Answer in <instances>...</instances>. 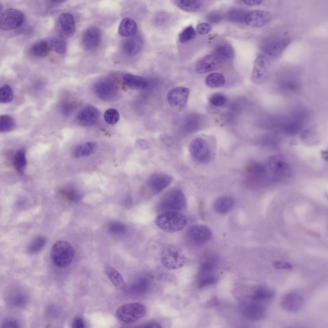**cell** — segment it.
Masks as SVG:
<instances>
[{"instance_id": "cell-17", "label": "cell", "mask_w": 328, "mask_h": 328, "mask_svg": "<svg viewBox=\"0 0 328 328\" xmlns=\"http://www.w3.org/2000/svg\"><path fill=\"white\" fill-rule=\"evenodd\" d=\"M303 297L297 293L286 294L280 302L281 309L287 312L294 313L299 311L303 307Z\"/></svg>"}, {"instance_id": "cell-44", "label": "cell", "mask_w": 328, "mask_h": 328, "mask_svg": "<svg viewBox=\"0 0 328 328\" xmlns=\"http://www.w3.org/2000/svg\"><path fill=\"white\" fill-rule=\"evenodd\" d=\"M186 127L187 132H194L198 130L201 125L200 117L198 116H191L187 120Z\"/></svg>"}, {"instance_id": "cell-62", "label": "cell", "mask_w": 328, "mask_h": 328, "mask_svg": "<svg viewBox=\"0 0 328 328\" xmlns=\"http://www.w3.org/2000/svg\"><path fill=\"white\" fill-rule=\"evenodd\" d=\"M51 2L53 3H61L62 2L64 1L65 0H50Z\"/></svg>"}, {"instance_id": "cell-30", "label": "cell", "mask_w": 328, "mask_h": 328, "mask_svg": "<svg viewBox=\"0 0 328 328\" xmlns=\"http://www.w3.org/2000/svg\"><path fill=\"white\" fill-rule=\"evenodd\" d=\"M105 273L108 276L109 280L112 281L117 289L124 290L126 289V284L125 283L123 276L117 270L112 267H107L105 269Z\"/></svg>"}, {"instance_id": "cell-53", "label": "cell", "mask_w": 328, "mask_h": 328, "mask_svg": "<svg viewBox=\"0 0 328 328\" xmlns=\"http://www.w3.org/2000/svg\"><path fill=\"white\" fill-rule=\"evenodd\" d=\"M246 13H244V12L234 11L230 13L229 17L230 19L234 20V21H240L241 20L244 21V17Z\"/></svg>"}, {"instance_id": "cell-10", "label": "cell", "mask_w": 328, "mask_h": 328, "mask_svg": "<svg viewBox=\"0 0 328 328\" xmlns=\"http://www.w3.org/2000/svg\"><path fill=\"white\" fill-rule=\"evenodd\" d=\"M239 309L242 316L248 321H260L265 316V308L257 302H246L240 305Z\"/></svg>"}, {"instance_id": "cell-21", "label": "cell", "mask_w": 328, "mask_h": 328, "mask_svg": "<svg viewBox=\"0 0 328 328\" xmlns=\"http://www.w3.org/2000/svg\"><path fill=\"white\" fill-rule=\"evenodd\" d=\"M59 24L61 26L62 35L65 38L73 36L75 32L76 27L74 17L71 14L63 13L60 16Z\"/></svg>"}, {"instance_id": "cell-19", "label": "cell", "mask_w": 328, "mask_h": 328, "mask_svg": "<svg viewBox=\"0 0 328 328\" xmlns=\"http://www.w3.org/2000/svg\"><path fill=\"white\" fill-rule=\"evenodd\" d=\"M172 182V176L166 174H154L149 178L148 186L155 193H158L168 187Z\"/></svg>"}, {"instance_id": "cell-26", "label": "cell", "mask_w": 328, "mask_h": 328, "mask_svg": "<svg viewBox=\"0 0 328 328\" xmlns=\"http://www.w3.org/2000/svg\"><path fill=\"white\" fill-rule=\"evenodd\" d=\"M234 205V202L231 197L222 196L215 201L214 209L218 214H225L229 212Z\"/></svg>"}, {"instance_id": "cell-54", "label": "cell", "mask_w": 328, "mask_h": 328, "mask_svg": "<svg viewBox=\"0 0 328 328\" xmlns=\"http://www.w3.org/2000/svg\"><path fill=\"white\" fill-rule=\"evenodd\" d=\"M72 327L74 328H83L85 327L84 323L80 317L75 318L73 321Z\"/></svg>"}, {"instance_id": "cell-46", "label": "cell", "mask_w": 328, "mask_h": 328, "mask_svg": "<svg viewBox=\"0 0 328 328\" xmlns=\"http://www.w3.org/2000/svg\"><path fill=\"white\" fill-rule=\"evenodd\" d=\"M126 226L125 224L120 222H113L109 224V231L111 234L120 235L125 234L126 232Z\"/></svg>"}, {"instance_id": "cell-40", "label": "cell", "mask_w": 328, "mask_h": 328, "mask_svg": "<svg viewBox=\"0 0 328 328\" xmlns=\"http://www.w3.org/2000/svg\"><path fill=\"white\" fill-rule=\"evenodd\" d=\"M196 35V31L192 26L186 28L179 34L178 40L181 43H186L194 39Z\"/></svg>"}, {"instance_id": "cell-11", "label": "cell", "mask_w": 328, "mask_h": 328, "mask_svg": "<svg viewBox=\"0 0 328 328\" xmlns=\"http://www.w3.org/2000/svg\"><path fill=\"white\" fill-rule=\"evenodd\" d=\"M269 71L270 63L268 59L264 56L258 57L254 63L252 81L256 84H262L269 77Z\"/></svg>"}, {"instance_id": "cell-9", "label": "cell", "mask_w": 328, "mask_h": 328, "mask_svg": "<svg viewBox=\"0 0 328 328\" xmlns=\"http://www.w3.org/2000/svg\"><path fill=\"white\" fill-rule=\"evenodd\" d=\"M189 152L192 156L198 162H209L211 154L208 143L202 138H196L190 142Z\"/></svg>"}, {"instance_id": "cell-15", "label": "cell", "mask_w": 328, "mask_h": 328, "mask_svg": "<svg viewBox=\"0 0 328 328\" xmlns=\"http://www.w3.org/2000/svg\"><path fill=\"white\" fill-rule=\"evenodd\" d=\"M289 43V39L282 37H274L268 40L264 44L262 49L269 56L276 57L281 54Z\"/></svg>"}, {"instance_id": "cell-25", "label": "cell", "mask_w": 328, "mask_h": 328, "mask_svg": "<svg viewBox=\"0 0 328 328\" xmlns=\"http://www.w3.org/2000/svg\"><path fill=\"white\" fill-rule=\"evenodd\" d=\"M96 150V143L88 141L77 145L73 150V155L75 158H82L94 154Z\"/></svg>"}, {"instance_id": "cell-58", "label": "cell", "mask_w": 328, "mask_h": 328, "mask_svg": "<svg viewBox=\"0 0 328 328\" xmlns=\"http://www.w3.org/2000/svg\"><path fill=\"white\" fill-rule=\"evenodd\" d=\"M141 327L158 328H161V326L156 323H150L147 324V325L141 326Z\"/></svg>"}, {"instance_id": "cell-47", "label": "cell", "mask_w": 328, "mask_h": 328, "mask_svg": "<svg viewBox=\"0 0 328 328\" xmlns=\"http://www.w3.org/2000/svg\"><path fill=\"white\" fill-rule=\"evenodd\" d=\"M226 101H227L226 97L224 96L223 94H219V93L212 95L210 98V103L217 107L223 106V105L226 104Z\"/></svg>"}, {"instance_id": "cell-42", "label": "cell", "mask_w": 328, "mask_h": 328, "mask_svg": "<svg viewBox=\"0 0 328 328\" xmlns=\"http://www.w3.org/2000/svg\"><path fill=\"white\" fill-rule=\"evenodd\" d=\"M47 240L44 236H37L33 240L29 246V251L31 253H37L45 247Z\"/></svg>"}, {"instance_id": "cell-37", "label": "cell", "mask_w": 328, "mask_h": 328, "mask_svg": "<svg viewBox=\"0 0 328 328\" xmlns=\"http://www.w3.org/2000/svg\"><path fill=\"white\" fill-rule=\"evenodd\" d=\"M49 48L59 54H63L66 51V43L59 37H53L47 41Z\"/></svg>"}, {"instance_id": "cell-4", "label": "cell", "mask_w": 328, "mask_h": 328, "mask_svg": "<svg viewBox=\"0 0 328 328\" xmlns=\"http://www.w3.org/2000/svg\"><path fill=\"white\" fill-rule=\"evenodd\" d=\"M147 312L146 307L141 303L125 304L116 311L117 319L125 323H131L144 317Z\"/></svg>"}, {"instance_id": "cell-3", "label": "cell", "mask_w": 328, "mask_h": 328, "mask_svg": "<svg viewBox=\"0 0 328 328\" xmlns=\"http://www.w3.org/2000/svg\"><path fill=\"white\" fill-rule=\"evenodd\" d=\"M186 205V199L182 190H171L161 199L159 208L162 212L182 210Z\"/></svg>"}, {"instance_id": "cell-55", "label": "cell", "mask_w": 328, "mask_h": 328, "mask_svg": "<svg viewBox=\"0 0 328 328\" xmlns=\"http://www.w3.org/2000/svg\"><path fill=\"white\" fill-rule=\"evenodd\" d=\"M242 1L247 5L256 6L261 4L263 0H242Z\"/></svg>"}, {"instance_id": "cell-45", "label": "cell", "mask_w": 328, "mask_h": 328, "mask_svg": "<svg viewBox=\"0 0 328 328\" xmlns=\"http://www.w3.org/2000/svg\"><path fill=\"white\" fill-rule=\"evenodd\" d=\"M62 193L67 200H70L71 202H77V201L80 200L81 198V194L77 189L71 187L63 188L62 190Z\"/></svg>"}, {"instance_id": "cell-23", "label": "cell", "mask_w": 328, "mask_h": 328, "mask_svg": "<svg viewBox=\"0 0 328 328\" xmlns=\"http://www.w3.org/2000/svg\"><path fill=\"white\" fill-rule=\"evenodd\" d=\"M247 172L252 182L261 184L267 180V172L265 166L259 163H253L248 168Z\"/></svg>"}, {"instance_id": "cell-7", "label": "cell", "mask_w": 328, "mask_h": 328, "mask_svg": "<svg viewBox=\"0 0 328 328\" xmlns=\"http://www.w3.org/2000/svg\"><path fill=\"white\" fill-rule=\"evenodd\" d=\"M94 94L103 101L114 100L118 96L119 89L116 82L111 79H101L93 87Z\"/></svg>"}, {"instance_id": "cell-33", "label": "cell", "mask_w": 328, "mask_h": 328, "mask_svg": "<svg viewBox=\"0 0 328 328\" xmlns=\"http://www.w3.org/2000/svg\"><path fill=\"white\" fill-rule=\"evenodd\" d=\"M273 296L274 293L271 290L267 288L260 287L254 290L251 296V299L252 301L262 303V302L269 301L273 297Z\"/></svg>"}, {"instance_id": "cell-38", "label": "cell", "mask_w": 328, "mask_h": 328, "mask_svg": "<svg viewBox=\"0 0 328 328\" xmlns=\"http://www.w3.org/2000/svg\"><path fill=\"white\" fill-rule=\"evenodd\" d=\"M16 123L15 119L9 115H3L0 116V133L8 132L15 129Z\"/></svg>"}, {"instance_id": "cell-12", "label": "cell", "mask_w": 328, "mask_h": 328, "mask_svg": "<svg viewBox=\"0 0 328 328\" xmlns=\"http://www.w3.org/2000/svg\"><path fill=\"white\" fill-rule=\"evenodd\" d=\"M187 236L192 244L201 246L211 239L212 234L207 226L196 224L188 229Z\"/></svg>"}, {"instance_id": "cell-24", "label": "cell", "mask_w": 328, "mask_h": 328, "mask_svg": "<svg viewBox=\"0 0 328 328\" xmlns=\"http://www.w3.org/2000/svg\"><path fill=\"white\" fill-rule=\"evenodd\" d=\"M123 81L129 88L134 90H142L148 87L149 82L143 77L132 74L125 75Z\"/></svg>"}, {"instance_id": "cell-36", "label": "cell", "mask_w": 328, "mask_h": 328, "mask_svg": "<svg viewBox=\"0 0 328 328\" xmlns=\"http://www.w3.org/2000/svg\"><path fill=\"white\" fill-rule=\"evenodd\" d=\"M225 78L220 73H212L206 79V84L210 88H219L225 84Z\"/></svg>"}, {"instance_id": "cell-13", "label": "cell", "mask_w": 328, "mask_h": 328, "mask_svg": "<svg viewBox=\"0 0 328 328\" xmlns=\"http://www.w3.org/2000/svg\"><path fill=\"white\" fill-rule=\"evenodd\" d=\"M189 93L190 90L187 87H176L168 93L167 100L170 106L183 109L186 106Z\"/></svg>"}, {"instance_id": "cell-8", "label": "cell", "mask_w": 328, "mask_h": 328, "mask_svg": "<svg viewBox=\"0 0 328 328\" xmlns=\"http://www.w3.org/2000/svg\"><path fill=\"white\" fill-rule=\"evenodd\" d=\"M23 13L17 9L6 10L0 16V29L11 31L19 28L24 21Z\"/></svg>"}, {"instance_id": "cell-34", "label": "cell", "mask_w": 328, "mask_h": 328, "mask_svg": "<svg viewBox=\"0 0 328 328\" xmlns=\"http://www.w3.org/2000/svg\"><path fill=\"white\" fill-rule=\"evenodd\" d=\"M14 166L19 174H23L27 167V158L25 149L17 151L14 158Z\"/></svg>"}, {"instance_id": "cell-28", "label": "cell", "mask_w": 328, "mask_h": 328, "mask_svg": "<svg viewBox=\"0 0 328 328\" xmlns=\"http://www.w3.org/2000/svg\"><path fill=\"white\" fill-rule=\"evenodd\" d=\"M218 281V276L213 271H200L198 277V286L200 289L214 285Z\"/></svg>"}, {"instance_id": "cell-20", "label": "cell", "mask_w": 328, "mask_h": 328, "mask_svg": "<svg viewBox=\"0 0 328 328\" xmlns=\"http://www.w3.org/2000/svg\"><path fill=\"white\" fill-rule=\"evenodd\" d=\"M101 33L98 28H89L83 35L82 43L85 48L89 50L96 49L100 44Z\"/></svg>"}, {"instance_id": "cell-49", "label": "cell", "mask_w": 328, "mask_h": 328, "mask_svg": "<svg viewBox=\"0 0 328 328\" xmlns=\"http://www.w3.org/2000/svg\"><path fill=\"white\" fill-rule=\"evenodd\" d=\"M299 84L297 81L289 80L285 81L281 83L282 90L286 92L293 93L299 89Z\"/></svg>"}, {"instance_id": "cell-18", "label": "cell", "mask_w": 328, "mask_h": 328, "mask_svg": "<svg viewBox=\"0 0 328 328\" xmlns=\"http://www.w3.org/2000/svg\"><path fill=\"white\" fill-rule=\"evenodd\" d=\"M222 62L214 55H206L197 62L195 70L200 74L211 72L221 66Z\"/></svg>"}, {"instance_id": "cell-2", "label": "cell", "mask_w": 328, "mask_h": 328, "mask_svg": "<svg viewBox=\"0 0 328 328\" xmlns=\"http://www.w3.org/2000/svg\"><path fill=\"white\" fill-rule=\"evenodd\" d=\"M74 256V248L70 243L65 240H59L53 244L51 248V260L58 267L64 268L70 266Z\"/></svg>"}, {"instance_id": "cell-50", "label": "cell", "mask_w": 328, "mask_h": 328, "mask_svg": "<svg viewBox=\"0 0 328 328\" xmlns=\"http://www.w3.org/2000/svg\"><path fill=\"white\" fill-rule=\"evenodd\" d=\"M272 265L276 269L290 270L293 268L291 264L288 263V262L279 261V260L272 262Z\"/></svg>"}, {"instance_id": "cell-31", "label": "cell", "mask_w": 328, "mask_h": 328, "mask_svg": "<svg viewBox=\"0 0 328 328\" xmlns=\"http://www.w3.org/2000/svg\"><path fill=\"white\" fill-rule=\"evenodd\" d=\"M213 55L222 63L224 62L231 61L234 57V50L230 45H220L215 49Z\"/></svg>"}, {"instance_id": "cell-60", "label": "cell", "mask_w": 328, "mask_h": 328, "mask_svg": "<svg viewBox=\"0 0 328 328\" xmlns=\"http://www.w3.org/2000/svg\"><path fill=\"white\" fill-rule=\"evenodd\" d=\"M209 20L210 21L213 22V23H216L217 21H219L220 16L217 15L210 16Z\"/></svg>"}, {"instance_id": "cell-32", "label": "cell", "mask_w": 328, "mask_h": 328, "mask_svg": "<svg viewBox=\"0 0 328 328\" xmlns=\"http://www.w3.org/2000/svg\"><path fill=\"white\" fill-rule=\"evenodd\" d=\"M175 3L181 10L188 13L198 11L202 5V0H175Z\"/></svg>"}, {"instance_id": "cell-5", "label": "cell", "mask_w": 328, "mask_h": 328, "mask_svg": "<svg viewBox=\"0 0 328 328\" xmlns=\"http://www.w3.org/2000/svg\"><path fill=\"white\" fill-rule=\"evenodd\" d=\"M161 262L168 269H177L182 267L186 264L184 254L174 246H167L161 252Z\"/></svg>"}, {"instance_id": "cell-56", "label": "cell", "mask_w": 328, "mask_h": 328, "mask_svg": "<svg viewBox=\"0 0 328 328\" xmlns=\"http://www.w3.org/2000/svg\"><path fill=\"white\" fill-rule=\"evenodd\" d=\"M137 145H138V146L141 147V148L142 149H148L150 147V142L146 140H143V139L138 141V142H137Z\"/></svg>"}, {"instance_id": "cell-14", "label": "cell", "mask_w": 328, "mask_h": 328, "mask_svg": "<svg viewBox=\"0 0 328 328\" xmlns=\"http://www.w3.org/2000/svg\"><path fill=\"white\" fill-rule=\"evenodd\" d=\"M271 18L272 16L269 12L254 11L246 13L244 17V21L250 27L261 28L267 25Z\"/></svg>"}, {"instance_id": "cell-1", "label": "cell", "mask_w": 328, "mask_h": 328, "mask_svg": "<svg viewBox=\"0 0 328 328\" xmlns=\"http://www.w3.org/2000/svg\"><path fill=\"white\" fill-rule=\"evenodd\" d=\"M155 222V225L162 231L176 233L186 227L187 219L180 213L170 211L164 212L157 217Z\"/></svg>"}, {"instance_id": "cell-22", "label": "cell", "mask_w": 328, "mask_h": 328, "mask_svg": "<svg viewBox=\"0 0 328 328\" xmlns=\"http://www.w3.org/2000/svg\"><path fill=\"white\" fill-rule=\"evenodd\" d=\"M303 118L300 115H296V116L290 117L282 121L281 125V130L288 135H295L301 130L303 125Z\"/></svg>"}, {"instance_id": "cell-27", "label": "cell", "mask_w": 328, "mask_h": 328, "mask_svg": "<svg viewBox=\"0 0 328 328\" xmlns=\"http://www.w3.org/2000/svg\"><path fill=\"white\" fill-rule=\"evenodd\" d=\"M137 25L134 19L125 17L121 21L119 27V33L122 37H131L137 33Z\"/></svg>"}, {"instance_id": "cell-63", "label": "cell", "mask_w": 328, "mask_h": 328, "mask_svg": "<svg viewBox=\"0 0 328 328\" xmlns=\"http://www.w3.org/2000/svg\"><path fill=\"white\" fill-rule=\"evenodd\" d=\"M2 11H3V7H2L1 4H0V16L1 15Z\"/></svg>"}, {"instance_id": "cell-6", "label": "cell", "mask_w": 328, "mask_h": 328, "mask_svg": "<svg viewBox=\"0 0 328 328\" xmlns=\"http://www.w3.org/2000/svg\"><path fill=\"white\" fill-rule=\"evenodd\" d=\"M269 168L274 180H280L290 176L291 165L289 160L281 155H275L269 159Z\"/></svg>"}, {"instance_id": "cell-29", "label": "cell", "mask_w": 328, "mask_h": 328, "mask_svg": "<svg viewBox=\"0 0 328 328\" xmlns=\"http://www.w3.org/2000/svg\"><path fill=\"white\" fill-rule=\"evenodd\" d=\"M142 47V42L138 37L127 39L123 44V49L125 53L130 56H135L140 52Z\"/></svg>"}, {"instance_id": "cell-51", "label": "cell", "mask_w": 328, "mask_h": 328, "mask_svg": "<svg viewBox=\"0 0 328 328\" xmlns=\"http://www.w3.org/2000/svg\"><path fill=\"white\" fill-rule=\"evenodd\" d=\"M212 27L209 24L206 23H200L197 27V31L202 35H206L211 31Z\"/></svg>"}, {"instance_id": "cell-35", "label": "cell", "mask_w": 328, "mask_h": 328, "mask_svg": "<svg viewBox=\"0 0 328 328\" xmlns=\"http://www.w3.org/2000/svg\"><path fill=\"white\" fill-rule=\"evenodd\" d=\"M31 54L37 57H46L48 55L49 51H51L49 48L48 44L47 41H40L31 47Z\"/></svg>"}, {"instance_id": "cell-57", "label": "cell", "mask_w": 328, "mask_h": 328, "mask_svg": "<svg viewBox=\"0 0 328 328\" xmlns=\"http://www.w3.org/2000/svg\"><path fill=\"white\" fill-rule=\"evenodd\" d=\"M2 327L3 328H19V325L18 323H17V322L11 321L6 322L5 323H4V325L2 326Z\"/></svg>"}, {"instance_id": "cell-59", "label": "cell", "mask_w": 328, "mask_h": 328, "mask_svg": "<svg viewBox=\"0 0 328 328\" xmlns=\"http://www.w3.org/2000/svg\"><path fill=\"white\" fill-rule=\"evenodd\" d=\"M166 19H166V16L161 15L159 16L158 18L156 19V22H157V23H158V22L159 24H160V25H161V24H163V23H165V22L166 21Z\"/></svg>"}, {"instance_id": "cell-48", "label": "cell", "mask_w": 328, "mask_h": 328, "mask_svg": "<svg viewBox=\"0 0 328 328\" xmlns=\"http://www.w3.org/2000/svg\"><path fill=\"white\" fill-rule=\"evenodd\" d=\"M77 105L74 102L65 101L62 104L61 112L64 116H69L76 109Z\"/></svg>"}, {"instance_id": "cell-43", "label": "cell", "mask_w": 328, "mask_h": 328, "mask_svg": "<svg viewBox=\"0 0 328 328\" xmlns=\"http://www.w3.org/2000/svg\"><path fill=\"white\" fill-rule=\"evenodd\" d=\"M119 118H120V116H119V113L116 109L111 108L105 111L104 119L105 122L108 123V124L112 125L117 124Z\"/></svg>"}, {"instance_id": "cell-61", "label": "cell", "mask_w": 328, "mask_h": 328, "mask_svg": "<svg viewBox=\"0 0 328 328\" xmlns=\"http://www.w3.org/2000/svg\"><path fill=\"white\" fill-rule=\"evenodd\" d=\"M172 276L171 275H169V274H160V277L161 280H165V281H170V279H172Z\"/></svg>"}, {"instance_id": "cell-52", "label": "cell", "mask_w": 328, "mask_h": 328, "mask_svg": "<svg viewBox=\"0 0 328 328\" xmlns=\"http://www.w3.org/2000/svg\"><path fill=\"white\" fill-rule=\"evenodd\" d=\"M26 303H27V299H26L25 296L21 295V294L14 296L13 303L15 306L18 307H24Z\"/></svg>"}, {"instance_id": "cell-16", "label": "cell", "mask_w": 328, "mask_h": 328, "mask_svg": "<svg viewBox=\"0 0 328 328\" xmlns=\"http://www.w3.org/2000/svg\"><path fill=\"white\" fill-rule=\"evenodd\" d=\"M99 116L98 109L92 105H88L79 111L77 116V121L82 126H91L96 124Z\"/></svg>"}, {"instance_id": "cell-41", "label": "cell", "mask_w": 328, "mask_h": 328, "mask_svg": "<svg viewBox=\"0 0 328 328\" xmlns=\"http://www.w3.org/2000/svg\"><path fill=\"white\" fill-rule=\"evenodd\" d=\"M13 99L14 93L11 86L5 85L0 88V102L3 103L11 102Z\"/></svg>"}, {"instance_id": "cell-39", "label": "cell", "mask_w": 328, "mask_h": 328, "mask_svg": "<svg viewBox=\"0 0 328 328\" xmlns=\"http://www.w3.org/2000/svg\"><path fill=\"white\" fill-rule=\"evenodd\" d=\"M149 285H150V281L146 278H143L131 286L130 291L132 293L136 294V295L143 294L147 291Z\"/></svg>"}]
</instances>
